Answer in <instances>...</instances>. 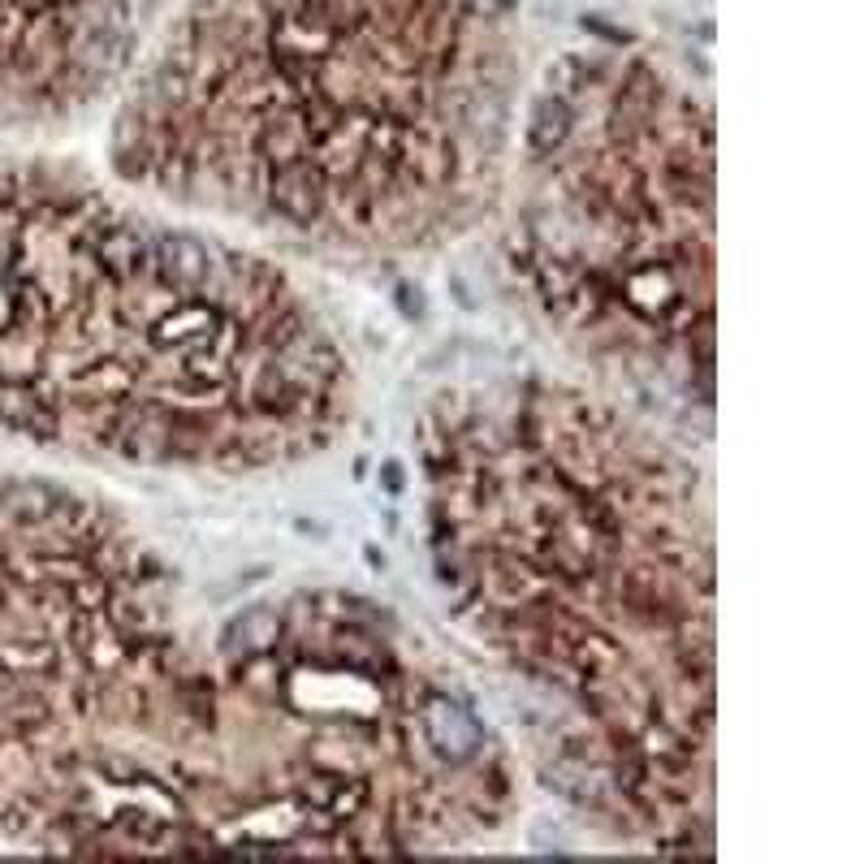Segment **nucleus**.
Here are the masks:
<instances>
[{"instance_id":"4","label":"nucleus","mask_w":864,"mask_h":864,"mask_svg":"<svg viewBox=\"0 0 864 864\" xmlns=\"http://www.w3.org/2000/svg\"><path fill=\"white\" fill-rule=\"evenodd\" d=\"M221 666L117 506L0 462V834L65 856H204Z\"/></svg>"},{"instance_id":"1","label":"nucleus","mask_w":864,"mask_h":864,"mask_svg":"<svg viewBox=\"0 0 864 864\" xmlns=\"http://www.w3.org/2000/svg\"><path fill=\"white\" fill-rule=\"evenodd\" d=\"M415 455L441 589L537 696V778L623 843L714 852V528L696 471L553 376L437 394Z\"/></svg>"},{"instance_id":"3","label":"nucleus","mask_w":864,"mask_h":864,"mask_svg":"<svg viewBox=\"0 0 864 864\" xmlns=\"http://www.w3.org/2000/svg\"><path fill=\"white\" fill-rule=\"evenodd\" d=\"M351 415V364L277 260L0 160V437L242 476L329 450Z\"/></svg>"},{"instance_id":"6","label":"nucleus","mask_w":864,"mask_h":864,"mask_svg":"<svg viewBox=\"0 0 864 864\" xmlns=\"http://www.w3.org/2000/svg\"><path fill=\"white\" fill-rule=\"evenodd\" d=\"M566 143L523 165L506 260L605 381L714 428V108L648 56L566 52Z\"/></svg>"},{"instance_id":"2","label":"nucleus","mask_w":864,"mask_h":864,"mask_svg":"<svg viewBox=\"0 0 864 864\" xmlns=\"http://www.w3.org/2000/svg\"><path fill=\"white\" fill-rule=\"evenodd\" d=\"M514 0H186L122 95V183L320 260L424 256L501 199Z\"/></svg>"},{"instance_id":"8","label":"nucleus","mask_w":864,"mask_h":864,"mask_svg":"<svg viewBox=\"0 0 864 864\" xmlns=\"http://www.w3.org/2000/svg\"><path fill=\"white\" fill-rule=\"evenodd\" d=\"M571 122H575V108H571V95L562 92L553 79H545V87L532 95L528 104V117H523V165H537L549 160L566 135H571Z\"/></svg>"},{"instance_id":"5","label":"nucleus","mask_w":864,"mask_h":864,"mask_svg":"<svg viewBox=\"0 0 864 864\" xmlns=\"http://www.w3.org/2000/svg\"><path fill=\"white\" fill-rule=\"evenodd\" d=\"M221 666L212 852L424 856L498 834L519 773L489 718L410 636L342 589L281 596V632Z\"/></svg>"},{"instance_id":"7","label":"nucleus","mask_w":864,"mask_h":864,"mask_svg":"<svg viewBox=\"0 0 864 864\" xmlns=\"http://www.w3.org/2000/svg\"><path fill=\"white\" fill-rule=\"evenodd\" d=\"M169 0H0V131L92 113Z\"/></svg>"},{"instance_id":"9","label":"nucleus","mask_w":864,"mask_h":864,"mask_svg":"<svg viewBox=\"0 0 864 864\" xmlns=\"http://www.w3.org/2000/svg\"><path fill=\"white\" fill-rule=\"evenodd\" d=\"M584 27H589V31H596L601 40H610V44H618V48H627V44H632V35H627V31H618V27H605V22H596V18H584Z\"/></svg>"}]
</instances>
